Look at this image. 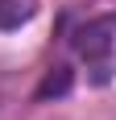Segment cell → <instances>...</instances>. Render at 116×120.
<instances>
[{
  "instance_id": "6da1fadb",
  "label": "cell",
  "mask_w": 116,
  "mask_h": 120,
  "mask_svg": "<svg viewBox=\"0 0 116 120\" xmlns=\"http://www.w3.org/2000/svg\"><path fill=\"white\" fill-rule=\"evenodd\" d=\"M112 17H108V21H87L79 29V33H75V46H79V54H87V58H100V54H108V50H112Z\"/></svg>"
},
{
  "instance_id": "7a4b0ae2",
  "label": "cell",
  "mask_w": 116,
  "mask_h": 120,
  "mask_svg": "<svg viewBox=\"0 0 116 120\" xmlns=\"http://www.w3.org/2000/svg\"><path fill=\"white\" fill-rule=\"evenodd\" d=\"M70 79H75V75H70V66H50L46 79L37 83L33 99H37V104H46L50 95H66V91H70Z\"/></svg>"
},
{
  "instance_id": "3957f363",
  "label": "cell",
  "mask_w": 116,
  "mask_h": 120,
  "mask_svg": "<svg viewBox=\"0 0 116 120\" xmlns=\"http://www.w3.org/2000/svg\"><path fill=\"white\" fill-rule=\"evenodd\" d=\"M33 0H0V29H17L33 17Z\"/></svg>"
}]
</instances>
